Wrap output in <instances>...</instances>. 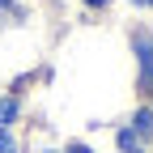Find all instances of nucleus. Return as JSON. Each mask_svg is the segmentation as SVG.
<instances>
[{
    "instance_id": "1",
    "label": "nucleus",
    "mask_w": 153,
    "mask_h": 153,
    "mask_svg": "<svg viewBox=\"0 0 153 153\" xmlns=\"http://www.w3.org/2000/svg\"><path fill=\"white\" fill-rule=\"evenodd\" d=\"M136 51H140V85L153 89V38H136Z\"/></svg>"
},
{
    "instance_id": "2",
    "label": "nucleus",
    "mask_w": 153,
    "mask_h": 153,
    "mask_svg": "<svg viewBox=\"0 0 153 153\" xmlns=\"http://www.w3.org/2000/svg\"><path fill=\"white\" fill-rule=\"evenodd\" d=\"M119 149H123V153H145V149H140V136H136V132H119Z\"/></svg>"
},
{
    "instance_id": "3",
    "label": "nucleus",
    "mask_w": 153,
    "mask_h": 153,
    "mask_svg": "<svg viewBox=\"0 0 153 153\" xmlns=\"http://www.w3.org/2000/svg\"><path fill=\"white\" fill-rule=\"evenodd\" d=\"M13 115H17V102H13V98H0V128H4Z\"/></svg>"
},
{
    "instance_id": "4",
    "label": "nucleus",
    "mask_w": 153,
    "mask_h": 153,
    "mask_svg": "<svg viewBox=\"0 0 153 153\" xmlns=\"http://www.w3.org/2000/svg\"><path fill=\"white\" fill-rule=\"evenodd\" d=\"M136 132H153V115H149V111L136 115Z\"/></svg>"
},
{
    "instance_id": "5",
    "label": "nucleus",
    "mask_w": 153,
    "mask_h": 153,
    "mask_svg": "<svg viewBox=\"0 0 153 153\" xmlns=\"http://www.w3.org/2000/svg\"><path fill=\"white\" fill-rule=\"evenodd\" d=\"M0 153H17V145H13V136H9L4 128H0Z\"/></svg>"
},
{
    "instance_id": "6",
    "label": "nucleus",
    "mask_w": 153,
    "mask_h": 153,
    "mask_svg": "<svg viewBox=\"0 0 153 153\" xmlns=\"http://www.w3.org/2000/svg\"><path fill=\"white\" fill-rule=\"evenodd\" d=\"M68 153H89V149H85V145H72V149H68Z\"/></svg>"
},
{
    "instance_id": "7",
    "label": "nucleus",
    "mask_w": 153,
    "mask_h": 153,
    "mask_svg": "<svg viewBox=\"0 0 153 153\" xmlns=\"http://www.w3.org/2000/svg\"><path fill=\"white\" fill-rule=\"evenodd\" d=\"M85 4H106V0H85Z\"/></svg>"
},
{
    "instance_id": "8",
    "label": "nucleus",
    "mask_w": 153,
    "mask_h": 153,
    "mask_svg": "<svg viewBox=\"0 0 153 153\" xmlns=\"http://www.w3.org/2000/svg\"><path fill=\"white\" fill-rule=\"evenodd\" d=\"M136 4H153V0H136Z\"/></svg>"
}]
</instances>
